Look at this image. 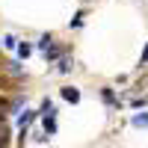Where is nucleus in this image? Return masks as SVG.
Here are the masks:
<instances>
[{
  "mask_svg": "<svg viewBox=\"0 0 148 148\" xmlns=\"http://www.w3.org/2000/svg\"><path fill=\"white\" fill-rule=\"evenodd\" d=\"M62 98H65V101H71V104H77V101H80V92L74 89V86H65V89H62Z\"/></svg>",
  "mask_w": 148,
  "mask_h": 148,
  "instance_id": "1",
  "label": "nucleus"
},
{
  "mask_svg": "<svg viewBox=\"0 0 148 148\" xmlns=\"http://www.w3.org/2000/svg\"><path fill=\"white\" fill-rule=\"evenodd\" d=\"M101 98L107 104H116V95H113V89H101Z\"/></svg>",
  "mask_w": 148,
  "mask_h": 148,
  "instance_id": "2",
  "label": "nucleus"
},
{
  "mask_svg": "<svg viewBox=\"0 0 148 148\" xmlns=\"http://www.w3.org/2000/svg\"><path fill=\"white\" fill-rule=\"evenodd\" d=\"M133 125H136V127H145V125H148V113H142V116H133Z\"/></svg>",
  "mask_w": 148,
  "mask_h": 148,
  "instance_id": "3",
  "label": "nucleus"
},
{
  "mask_svg": "<svg viewBox=\"0 0 148 148\" xmlns=\"http://www.w3.org/2000/svg\"><path fill=\"white\" fill-rule=\"evenodd\" d=\"M56 125H53V119H45V133H53Z\"/></svg>",
  "mask_w": 148,
  "mask_h": 148,
  "instance_id": "4",
  "label": "nucleus"
},
{
  "mask_svg": "<svg viewBox=\"0 0 148 148\" xmlns=\"http://www.w3.org/2000/svg\"><path fill=\"white\" fill-rule=\"evenodd\" d=\"M80 24H83V12H77V15L71 18V27H80Z\"/></svg>",
  "mask_w": 148,
  "mask_h": 148,
  "instance_id": "5",
  "label": "nucleus"
},
{
  "mask_svg": "<svg viewBox=\"0 0 148 148\" xmlns=\"http://www.w3.org/2000/svg\"><path fill=\"white\" fill-rule=\"evenodd\" d=\"M30 51H33L30 45H18V53H21V56H30Z\"/></svg>",
  "mask_w": 148,
  "mask_h": 148,
  "instance_id": "6",
  "label": "nucleus"
},
{
  "mask_svg": "<svg viewBox=\"0 0 148 148\" xmlns=\"http://www.w3.org/2000/svg\"><path fill=\"white\" fill-rule=\"evenodd\" d=\"M3 45H6V47H18V42L12 39V36H6V39H3Z\"/></svg>",
  "mask_w": 148,
  "mask_h": 148,
  "instance_id": "7",
  "label": "nucleus"
},
{
  "mask_svg": "<svg viewBox=\"0 0 148 148\" xmlns=\"http://www.w3.org/2000/svg\"><path fill=\"white\" fill-rule=\"evenodd\" d=\"M142 62H148V45H145V51H142Z\"/></svg>",
  "mask_w": 148,
  "mask_h": 148,
  "instance_id": "8",
  "label": "nucleus"
},
{
  "mask_svg": "<svg viewBox=\"0 0 148 148\" xmlns=\"http://www.w3.org/2000/svg\"><path fill=\"white\" fill-rule=\"evenodd\" d=\"M3 142H6V139H3V133H0V148H3Z\"/></svg>",
  "mask_w": 148,
  "mask_h": 148,
  "instance_id": "9",
  "label": "nucleus"
}]
</instances>
